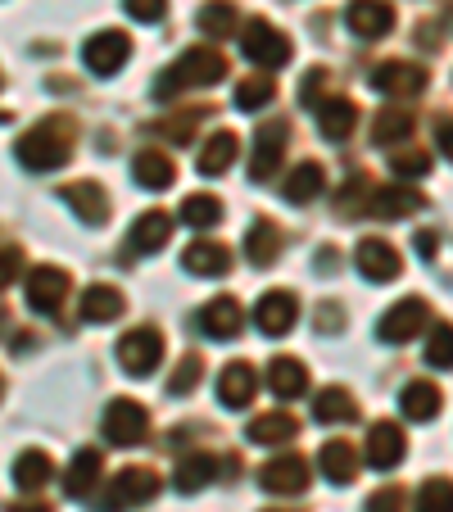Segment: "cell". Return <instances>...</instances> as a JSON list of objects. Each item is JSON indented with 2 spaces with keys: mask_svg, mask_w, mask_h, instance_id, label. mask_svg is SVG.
<instances>
[{
  "mask_svg": "<svg viewBox=\"0 0 453 512\" xmlns=\"http://www.w3.org/2000/svg\"><path fill=\"white\" fill-rule=\"evenodd\" d=\"M19 164L32 168V173H50V168H64L68 155H73V123L68 118H46L41 127L19 136Z\"/></svg>",
  "mask_w": 453,
  "mask_h": 512,
  "instance_id": "obj_1",
  "label": "cell"
},
{
  "mask_svg": "<svg viewBox=\"0 0 453 512\" xmlns=\"http://www.w3.org/2000/svg\"><path fill=\"white\" fill-rule=\"evenodd\" d=\"M222 78H227V59H222L213 46H191L168 73H159L155 96L168 100L186 87H213V82H222Z\"/></svg>",
  "mask_w": 453,
  "mask_h": 512,
  "instance_id": "obj_2",
  "label": "cell"
},
{
  "mask_svg": "<svg viewBox=\"0 0 453 512\" xmlns=\"http://www.w3.org/2000/svg\"><path fill=\"white\" fill-rule=\"evenodd\" d=\"M100 431H105L109 445L132 449V445H141L145 435H150V413H145L136 399H114V404L105 408V422H100Z\"/></svg>",
  "mask_w": 453,
  "mask_h": 512,
  "instance_id": "obj_3",
  "label": "cell"
},
{
  "mask_svg": "<svg viewBox=\"0 0 453 512\" xmlns=\"http://www.w3.org/2000/svg\"><path fill=\"white\" fill-rule=\"evenodd\" d=\"M159 494V476L150 472V467H127V472H118L114 481H109V494L100 508L105 512H123V508H141V503H150Z\"/></svg>",
  "mask_w": 453,
  "mask_h": 512,
  "instance_id": "obj_4",
  "label": "cell"
},
{
  "mask_svg": "<svg viewBox=\"0 0 453 512\" xmlns=\"http://www.w3.org/2000/svg\"><path fill=\"white\" fill-rule=\"evenodd\" d=\"M159 358H164V336L155 327H136L118 340V363H123L132 377H150L159 368Z\"/></svg>",
  "mask_w": 453,
  "mask_h": 512,
  "instance_id": "obj_5",
  "label": "cell"
},
{
  "mask_svg": "<svg viewBox=\"0 0 453 512\" xmlns=\"http://www.w3.org/2000/svg\"><path fill=\"white\" fill-rule=\"evenodd\" d=\"M241 50L254 59V64H263V68H281V64H290V41H286V32L272 28L268 19L245 23Z\"/></svg>",
  "mask_w": 453,
  "mask_h": 512,
  "instance_id": "obj_6",
  "label": "cell"
},
{
  "mask_svg": "<svg viewBox=\"0 0 453 512\" xmlns=\"http://www.w3.org/2000/svg\"><path fill=\"white\" fill-rule=\"evenodd\" d=\"M431 322V309H426V300H399L395 309L386 313V318L376 322V336L386 340V345H408V340L417 336V331Z\"/></svg>",
  "mask_w": 453,
  "mask_h": 512,
  "instance_id": "obj_7",
  "label": "cell"
},
{
  "mask_svg": "<svg viewBox=\"0 0 453 512\" xmlns=\"http://www.w3.org/2000/svg\"><path fill=\"white\" fill-rule=\"evenodd\" d=\"M372 87L381 96H422L426 87V68L422 64H408V59H386L381 68H372Z\"/></svg>",
  "mask_w": 453,
  "mask_h": 512,
  "instance_id": "obj_8",
  "label": "cell"
},
{
  "mask_svg": "<svg viewBox=\"0 0 453 512\" xmlns=\"http://www.w3.org/2000/svg\"><path fill=\"white\" fill-rule=\"evenodd\" d=\"M354 263H358V272H363L367 281H395L399 272H404V259H399V250L390 241H381V236H367V241H358Z\"/></svg>",
  "mask_w": 453,
  "mask_h": 512,
  "instance_id": "obj_9",
  "label": "cell"
},
{
  "mask_svg": "<svg viewBox=\"0 0 453 512\" xmlns=\"http://www.w3.org/2000/svg\"><path fill=\"white\" fill-rule=\"evenodd\" d=\"M127 55H132V41L123 37V32H96V37L82 46V59H87L91 73H100V78H109V73H118V68L127 64Z\"/></svg>",
  "mask_w": 453,
  "mask_h": 512,
  "instance_id": "obj_10",
  "label": "cell"
},
{
  "mask_svg": "<svg viewBox=\"0 0 453 512\" xmlns=\"http://www.w3.org/2000/svg\"><path fill=\"white\" fill-rule=\"evenodd\" d=\"M281 155H286V123H263L254 136V155H250V182H268L277 173Z\"/></svg>",
  "mask_w": 453,
  "mask_h": 512,
  "instance_id": "obj_11",
  "label": "cell"
},
{
  "mask_svg": "<svg viewBox=\"0 0 453 512\" xmlns=\"http://www.w3.org/2000/svg\"><path fill=\"white\" fill-rule=\"evenodd\" d=\"M295 318H299V300L290 290H268L259 300V309H254V327H259L263 336H286V331L295 327Z\"/></svg>",
  "mask_w": 453,
  "mask_h": 512,
  "instance_id": "obj_12",
  "label": "cell"
},
{
  "mask_svg": "<svg viewBox=\"0 0 453 512\" xmlns=\"http://www.w3.org/2000/svg\"><path fill=\"white\" fill-rule=\"evenodd\" d=\"M345 28L363 41H376L395 28V10H390L386 0H354L345 10Z\"/></svg>",
  "mask_w": 453,
  "mask_h": 512,
  "instance_id": "obj_13",
  "label": "cell"
},
{
  "mask_svg": "<svg viewBox=\"0 0 453 512\" xmlns=\"http://www.w3.org/2000/svg\"><path fill=\"white\" fill-rule=\"evenodd\" d=\"M408 454V440L404 431H399L395 422H376L372 431H367V463L376 467V472H390V467H399Z\"/></svg>",
  "mask_w": 453,
  "mask_h": 512,
  "instance_id": "obj_14",
  "label": "cell"
},
{
  "mask_svg": "<svg viewBox=\"0 0 453 512\" xmlns=\"http://www.w3.org/2000/svg\"><path fill=\"white\" fill-rule=\"evenodd\" d=\"M68 295V272L55 268V263H41V268H32L28 277V304L37 313H55L59 304H64Z\"/></svg>",
  "mask_w": 453,
  "mask_h": 512,
  "instance_id": "obj_15",
  "label": "cell"
},
{
  "mask_svg": "<svg viewBox=\"0 0 453 512\" xmlns=\"http://www.w3.org/2000/svg\"><path fill=\"white\" fill-rule=\"evenodd\" d=\"M59 200H64L68 209L78 213L82 223H91V227H100L109 218V195H105V186H96V182H68V186H59Z\"/></svg>",
  "mask_w": 453,
  "mask_h": 512,
  "instance_id": "obj_16",
  "label": "cell"
},
{
  "mask_svg": "<svg viewBox=\"0 0 453 512\" xmlns=\"http://www.w3.org/2000/svg\"><path fill=\"white\" fill-rule=\"evenodd\" d=\"M259 481H263V490H272V494H299V490H309V463L299 454L272 458L259 472Z\"/></svg>",
  "mask_w": 453,
  "mask_h": 512,
  "instance_id": "obj_17",
  "label": "cell"
},
{
  "mask_svg": "<svg viewBox=\"0 0 453 512\" xmlns=\"http://www.w3.org/2000/svg\"><path fill=\"white\" fill-rule=\"evenodd\" d=\"M241 327H245V313H241V304L227 300V295H218V300H209L200 309V331L204 336H213V340L241 336Z\"/></svg>",
  "mask_w": 453,
  "mask_h": 512,
  "instance_id": "obj_18",
  "label": "cell"
},
{
  "mask_svg": "<svg viewBox=\"0 0 453 512\" xmlns=\"http://www.w3.org/2000/svg\"><path fill=\"white\" fill-rule=\"evenodd\" d=\"M168 236H173V218H168L164 209H150L141 213L132 223V236H127V245H132V254H155L168 245Z\"/></svg>",
  "mask_w": 453,
  "mask_h": 512,
  "instance_id": "obj_19",
  "label": "cell"
},
{
  "mask_svg": "<svg viewBox=\"0 0 453 512\" xmlns=\"http://www.w3.org/2000/svg\"><path fill=\"white\" fill-rule=\"evenodd\" d=\"M132 177H136V186H141V191H168V186H173V177H177V168H173V159H168L164 150H136Z\"/></svg>",
  "mask_w": 453,
  "mask_h": 512,
  "instance_id": "obj_20",
  "label": "cell"
},
{
  "mask_svg": "<svg viewBox=\"0 0 453 512\" xmlns=\"http://www.w3.org/2000/svg\"><path fill=\"white\" fill-rule=\"evenodd\" d=\"M399 404H404V417H408V422H435V413H440L444 395H440V386H435V381L417 377V381H408V386H404Z\"/></svg>",
  "mask_w": 453,
  "mask_h": 512,
  "instance_id": "obj_21",
  "label": "cell"
},
{
  "mask_svg": "<svg viewBox=\"0 0 453 512\" xmlns=\"http://www.w3.org/2000/svg\"><path fill=\"white\" fill-rule=\"evenodd\" d=\"M182 263L195 277H227V272H232V250L218 241H195L191 250L182 254Z\"/></svg>",
  "mask_w": 453,
  "mask_h": 512,
  "instance_id": "obj_22",
  "label": "cell"
},
{
  "mask_svg": "<svg viewBox=\"0 0 453 512\" xmlns=\"http://www.w3.org/2000/svg\"><path fill=\"white\" fill-rule=\"evenodd\" d=\"M254 390H259V377H254L250 363H227L218 377V399L227 408H245L254 399Z\"/></svg>",
  "mask_w": 453,
  "mask_h": 512,
  "instance_id": "obj_23",
  "label": "cell"
},
{
  "mask_svg": "<svg viewBox=\"0 0 453 512\" xmlns=\"http://www.w3.org/2000/svg\"><path fill=\"white\" fill-rule=\"evenodd\" d=\"M367 209H372L381 223H395V218H408V213L422 209V195L408 191V186H381V191H372Z\"/></svg>",
  "mask_w": 453,
  "mask_h": 512,
  "instance_id": "obj_24",
  "label": "cell"
},
{
  "mask_svg": "<svg viewBox=\"0 0 453 512\" xmlns=\"http://www.w3.org/2000/svg\"><path fill=\"white\" fill-rule=\"evenodd\" d=\"M318 467H322V476H327V481L349 485L358 476V449L349 445V440H327V445H322V454H318Z\"/></svg>",
  "mask_w": 453,
  "mask_h": 512,
  "instance_id": "obj_25",
  "label": "cell"
},
{
  "mask_svg": "<svg viewBox=\"0 0 453 512\" xmlns=\"http://www.w3.org/2000/svg\"><path fill=\"white\" fill-rule=\"evenodd\" d=\"M236 150H241L236 132H213L209 141H204V150H200V159H195V168H200L204 177H222L227 168L236 164Z\"/></svg>",
  "mask_w": 453,
  "mask_h": 512,
  "instance_id": "obj_26",
  "label": "cell"
},
{
  "mask_svg": "<svg viewBox=\"0 0 453 512\" xmlns=\"http://www.w3.org/2000/svg\"><path fill=\"white\" fill-rule=\"evenodd\" d=\"M268 386L277 399H295L309 390V368L299 358H272L268 363Z\"/></svg>",
  "mask_w": 453,
  "mask_h": 512,
  "instance_id": "obj_27",
  "label": "cell"
},
{
  "mask_svg": "<svg viewBox=\"0 0 453 512\" xmlns=\"http://www.w3.org/2000/svg\"><path fill=\"white\" fill-rule=\"evenodd\" d=\"M322 186H327V173H322V164H304L295 168V173L286 177V186H281V195H286L290 204H309V200H318L322 195Z\"/></svg>",
  "mask_w": 453,
  "mask_h": 512,
  "instance_id": "obj_28",
  "label": "cell"
},
{
  "mask_svg": "<svg viewBox=\"0 0 453 512\" xmlns=\"http://www.w3.org/2000/svg\"><path fill=\"white\" fill-rule=\"evenodd\" d=\"M299 422L290 413H263L250 422V431H245V440H254V445H286V440H295Z\"/></svg>",
  "mask_w": 453,
  "mask_h": 512,
  "instance_id": "obj_29",
  "label": "cell"
},
{
  "mask_svg": "<svg viewBox=\"0 0 453 512\" xmlns=\"http://www.w3.org/2000/svg\"><path fill=\"white\" fill-rule=\"evenodd\" d=\"M281 254V232L272 223H250V232H245V259L259 263V268H268V263H277Z\"/></svg>",
  "mask_w": 453,
  "mask_h": 512,
  "instance_id": "obj_30",
  "label": "cell"
},
{
  "mask_svg": "<svg viewBox=\"0 0 453 512\" xmlns=\"http://www.w3.org/2000/svg\"><path fill=\"white\" fill-rule=\"evenodd\" d=\"M354 114H358V109L349 105L345 96L322 100V105H318V127H322V136H327V141H345V136L354 132Z\"/></svg>",
  "mask_w": 453,
  "mask_h": 512,
  "instance_id": "obj_31",
  "label": "cell"
},
{
  "mask_svg": "<svg viewBox=\"0 0 453 512\" xmlns=\"http://www.w3.org/2000/svg\"><path fill=\"white\" fill-rule=\"evenodd\" d=\"M96 481H100V454H96V449H82V454L68 463L64 490L73 494V499H87V494L96 490Z\"/></svg>",
  "mask_w": 453,
  "mask_h": 512,
  "instance_id": "obj_32",
  "label": "cell"
},
{
  "mask_svg": "<svg viewBox=\"0 0 453 512\" xmlns=\"http://www.w3.org/2000/svg\"><path fill=\"white\" fill-rule=\"evenodd\" d=\"M195 23H200V32L209 41L232 37V32H236V5H232V0H209V5H200Z\"/></svg>",
  "mask_w": 453,
  "mask_h": 512,
  "instance_id": "obj_33",
  "label": "cell"
},
{
  "mask_svg": "<svg viewBox=\"0 0 453 512\" xmlns=\"http://www.w3.org/2000/svg\"><path fill=\"white\" fill-rule=\"evenodd\" d=\"M123 290L114 286H91L87 295H82V318L87 322H114L118 313H123Z\"/></svg>",
  "mask_w": 453,
  "mask_h": 512,
  "instance_id": "obj_34",
  "label": "cell"
},
{
  "mask_svg": "<svg viewBox=\"0 0 453 512\" xmlns=\"http://www.w3.org/2000/svg\"><path fill=\"white\" fill-rule=\"evenodd\" d=\"M182 223L195 227V232H209V227L222 223V200L218 195H186L182 200Z\"/></svg>",
  "mask_w": 453,
  "mask_h": 512,
  "instance_id": "obj_35",
  "label": "cell"
},
{
  "mask_svg": "<svg viewBox=\"0 0 453 512\" xmlns=\"http://www.w3.org/2000/svg\"><path fill=\"white\" fill-rule=\"evenodd\" d=\"M313 417H318V422H354L358 417L354 395H349L345 386H327L318 395V404H313Z\"/></svg>",
  "mask_w": 453,
  "mask_h": 512,
  "instance_id": "obj_36",
  "label": "cell"
},
{
  "mask_svg": "<svg viewBox=\"0 0 453 512\" xmlns=\"http://www.w3.org/2000/svg\"><path fill=\"white\" fill-rule=\"evenodd\" d=\"M50 476H55V467H50V458L41 454V449H23V454L14 458V481H19L23 490H41Z\"/></svg>",
  "mask_w": 453,
  "mask_h": 512,
  "instance_id": "obj_37",
  "label": "cell"
},
{
  "mask_svg": "<svg viewBox=\"0 0 453 512\" xmlns=\"http://www.w3.org/2000/svg\"><path fill=\"white\" fill-rule=\"evenodd\" d=\"M209 481H213V458H209V454H186L182 463H177V472H173V485H177L182 494L204 490Z\"/></svg>",
  "mask_w": 453,
  "mask_h": 512,
  "instance_id": "obj_38",
  "label": "cell"
},
{
  "mask_svg": "<svg viewBox=\"0 0 453 512\" xmlns=\"http://www.w3.org/2000/svg\"><path fill=\"white\" fill-rule=\"evenodd\" d=\"M413 127H417V118L408 109H386V114H376L372 136H376V145H399L404 136H413Z\"/></svg>",
  "mask_w": 453,
  "mask_h": 512,
  "instance_id": "obj_39",
  "label": "cell"
},
{
  "mask_svg": "<svg viewBox=\"0 0 453 512\" xmlns=\"http://www.w3.org/2000/svg\"><path fill=\"white\" fill-rule=\"evenodd\" d=\"M272 96H277V78H245V82H236V109H245V114L263 109Z\"/></svg>",
  "mask_w": 453,
  "mask_h": 512,
  "instance_id": "obj_40",
  "label": "cell"
},
{
  "mask_svg": "<svg viewBox=\"0 0 453 512\" xmlns=\"http://www.w3.org/2000/svg\"><path fill=\"white\" fill-rule=\"evenodd\" d=\"M417 512H453V481L431 476V481L417 490Z\"/></svg>",
  "mask_w": 453,
  "mask_h": 512,
  "instance_id": "obj_41",
  "label": "cell"
},
{
  "mask_svg": "<svg viewBox=\"0 0 453 512\" xmlns=\"http://www.w3.org/2000/svg\"><path fill=\"white\" fill-rule=\"evenodd\" d=\"M390 173L395 177H426L431 173V155H426V150H413V145L390 150Z\"/></svg>",
  "mask_w": 453,
  "mask_h": 512,
  "instance_id": "obj_42",
  "label": "cell"
},
{
  "mask_svg": "<svg viewBox=\"0 0 453 512\" xmlns=\"http://www.w3.org/2000/svg\"><path fill=\"white\" fill-rule=\"evenodd\" d=\"M426 368H453V327H435L426 340Z\"/></svg>",
  "mask_w": 453,
  "mask_h": 512,
  "instance_id": "obj_43",
  "label": "cell"
},
{
  "mask_svg": "<svg viewBox=\"0 0 453 512\" xmlns=\"http://www.w3.org/2000/svg\"><path fill=\"white\" fill-rule=\"evenodd\" d=\"M200 372H204L200 358H182V363H177V372L168 377V390H173V395H186V390L200 381Z\"/></svg>",
  "mask_w": 453,
  "mask_h": 512,
  "instance_id": "obj_44",
  "label": "cell"
},
{
  "mask_svg": "<svg viewBox=\"0 0 453 512\" xmlns=\"http://www.w3.org/2000/svg\"><path fill=\"white\" fill-rule=\"evenodd\" d=\"M123 10L141 23H159L168 14V0H123Z\"/></svg>",
  "mask_w": 453,
  "mask_h": 512,
  "instance_id": "obj_45",
  "label": "cell"
},
{
  "mask_svg": "<svg viewBox=\"0 0 453 512\" xmlns=\"http://www.w3.org/2000/svg\"><path fill=\"white\" fill-rule=\"evenodd\" d=\"M209 114V109H200V114H195V109H186L182 118H173V123H159V132L168 136V141H191V127L200 123V118Z\"/></svg>",
  "mask_w": 453,
  "mask_h": 512,
  "instance_id": "obj_46",
  "label": "cell"
},
{
  "mask_svg": "<svg viewBox=\"0 0 453 512\" xmlns=\"http://www.w3.org/2000/svg\"><path fill=\"white\" fill-rule=\"evenodd\" d=\"M399 508H404V490L399 485H386V490H376L367 499V512H399Z\"/></svg>",
  "mask_w": 453,
  "mask_h": 512,
  "instance_id": "obj_47",
  "label": "cell"
},
{
  "mask_svg": "<svg viewBox=\"0 0 453 512\" xmlns=\"http://www.w3.org/2000/svg\"><path fill=\"white\" fill-rule=\"evenodd\" d=\"M322 87H327V68H309V73H304V82H299V100H304V105H318V96H322Z\"/></svg>",
  "mask_w": 453,
  "mask_h": 512,
  "instance_id": "obj_48",
  "label": "cell"
},
{
  "mask_svg": "<svg viewBox=\"0 0 453 512\" xmlns=\"http://www.w3.org/2000/svg\"><path fill=\"white\" fill-rule=\"evenodd\" d=\"M440 150L453 159V118H444V123H440Z\"/></svg>",
  "mask_w": 453,
  "mask_h": 512,
  "instance_id": "obj_49",
  "label": "cell"
},
{
  "mask_svg": "<svg viewBox=\"0 0 453 512\" xmlns=\"http://www.w3.org/2000/svg\"><path fill=\"white\" fill-rule=\"evenodd\" d=\"M318 322H322V331H331V327H336V322H340V313L327 304V309H318Z\"/></svg>",
  "mask_w": 453,
  "mask_h": 512,
  "instance_id": "obj_50",
  "label": "cell"
},
{
  "mask_svg": "<svg viewBox=\"0 0 453 512\" xmlns=\"http://www.w3.org/2000/svg\"><path fill=\"white\" fill-rule=\"evenodd\" d=\"M14 259H19V250H14V245H10V250H5V286H10V281H14Z\"/></svg>",
  "mask_w": 453,
  "mask_h": 512,
  "instance_id": "obj_51",
  "label": "cell"
},
{
  "mask_svg": "<svg viewBox=\"0 0 453 512\" xmlns=\"http://www.w3.org/2000/svg\"><path fill=\"white\" fill-rule=\"evenodd\" d=\"M318 268H322V272H331V268H336V250H331V245L318 254Z\"/></svg>",
  "mask_w": 453,
  "mask_h": 512,
  "instance_id": "obj_52",
  "label": "cell"
},
{
  "mask_svg": "<svg viewBox=\"0 0 453 512\" xmlns=\"http://www.w3.org/2000/svg\"><path fill=\"white\" fill-rule=\"evenodd\" d=\"M417 250H422V254H435V236L422 232V236H417Z\"/></svg>",
  "mask_w": 453,
  "mask_h": 512,
  "instance_id": "obj_53",
  "label": "cell"
},
{
  "mask_svg": "<svg viewBox=\"0 0 453 512\" xmlns=\"http://www.w3.org/2000/svg\"><path fill=\"white\" fill-rule=\"evenodd\" d=\"M14 512H46L41 503H23V508H14Z\"/></svg>",
  "mask_w": 453,
  "mask_h": 512,
  "instance_id": "obj_54",
  "label": "cell"
}]
</instances>
